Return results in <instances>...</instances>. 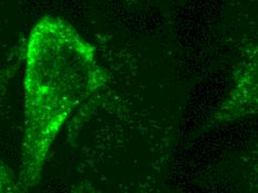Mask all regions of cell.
<instances>
[{
	"mask_svg": "<svg viewBox=\"0 0 258 193\" xmlns=\"http://www.w3.org/2000/svg\"><path fill=\"white\" fill-rule=\"evenodd\" d=\"M25 58L20 192L39 184L48 153L64 123L109 79L94 46L72 24L55 16H45L32 27Z\"/></svg>",
	"mask_w": 258,
	"mask_h": 193,
	"instance_id": "obj_1",
	"label": "cell"
},
{
	"mask_svg": "<svg viewBox=\"0 0 258 193\" xmlns=\"http://www.w3.org/2000/svg\"><path fill=\"white\" fill-rule=\"evenodd\" d=\"M257 112V54L256 47L251 48L236 72V82L228 98L214 119L228 122L243 116L254 115Z\"/></svg>",
	"mask_w": 258,
	"mask_h": 193,
	"instance_id": "obj_2",
	"label": "cell"
},
{
	"mask_svg": "<svg viewBox=\"0 0 258 193\" xmlns=\"http://www.w3.org/2000/svg\"><path fill=\"white\" fill-rule=\"evenodd\" d=\"M20 192L18 178L8 165L0 161V193Z\"/></svg>",
	"mask_w": 258,
	"mask_h": 193,
	"instance_id": "obj_3",
	"label": "cell"
},
{
	"mask_svg": "<svg viewBox=\"0 0 258 193\" xmlns=\"http://www.w3.org/2000/svg\"><path fill=\"white\" fill-rule=\"evenodd\" d=\"M3 75H2V73H0V83H2L3 82ZM0 89H2V85H0Z\"/></svg>",
	"mask_w": 258,
	"mask_h": 193,
	"instance_id": "obj_4",
	"label": "cell"
}]
</instances>
